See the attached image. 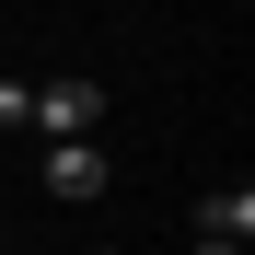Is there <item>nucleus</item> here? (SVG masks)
<instances>
[{
	"mask_svg": "<svg viewBox=\"0 0 255 255\" xmlns=\"http://www.w3.org/2000/svg\"><path fill=\"white\" fill-rule=\"evenodd\" d=\"M93 255H128V244H93Z\"/></svg>",
	"mask_w": 255,
	"mask_h": 255,
	"instance_id": "423d86ee",
	"label": "nucleus"
},
{
	"mask_svg": "<svg viewBox=\"0 0 255 255\" xmlns=\"http://www.w3.org/2000/svg\"><path fill=\"white\" fill-rule=\"evenodd\" d=\"M23 105H35V81H0V128H23Z\"/></svg>",
	"mask_w": 255,
	"mask_h": 255,
	"instance_id": "20e7f679",
	"label": "nucleus"
},
{
	"mask_svg": "<svg viewBox=\"0 0 255 255\" xmlns=\"http://www.w3.org/2000/svg\"><path fill=\"white\" fill-rule=\"evenodd\" d=\"M23 128H47V139H93V128H105V81H93V70H58V81H35Z\"/></svg>",
	"mask_w": 255,
	"mask_h": 255,
	"instance_id": "f257e3e1",
	"label": "nucleus"
},
{
	"mask_svg": "<svg viewBox=\"0 0 255 255\" xmlns=\"http://www.w3.org/2000/svg\"><path fill=\"white\" fill-rule=\"evenodd\" d=\"M116 186V162H105V139H47V197H70V209H93Z\"/></svg>",
	"mask_w": 255,
	"mask_h": 255,
	"instance_id": "f03ea898",
	"label": "nucleus"
},
{
	"mask_svg": "<svg viewBox=\"0 0 255 255\" xmlns=\"http://www.w3.org/2000/svg\"><path fill=\"white\" fill-rule=\"evenodd\" d=\"M197 255H244V244H197Z\"/></svg>",
	"mask_w": 255,
	"mask_h": 255,
	"instance_id": "39448f33",
	"label": "nucleus"
},
{
	"mask_svg": "<svg viewBox=\"0 0 255 255\" xmlns=\"http://www.w3.org/2000/svg\"><path fill=\"white\" fill-rule=\"evenodd\" d=\"M197 244H255V186H209L197 197Z\"/></svg>",
	"mask_w": 255,
	"mask_h": 255,
	"instance_id": "7ed1b4c3",
	"label": "nucleus"
}]
</instances>
